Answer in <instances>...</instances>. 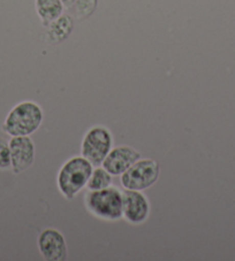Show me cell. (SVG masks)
Listing matches in <instances>:
<instances>
[{
    "label": "cell",
    "mask_w": 235,
    "mask_h": 261,
    "mask_svg": "<svg viewBox=\"0 0 235 261\" xmlns=\"http://www.w3.org/2000/svg\"><path fill=\"white\" fill-rule=\"evenodd\" d=\"M44 113L37 102L26 100L13 107L2 125L3 132L11 137L30 136L43 122Z\"/></svg>",
    "instance_id": "cell-1"
},
{
    "label": "cell",
    "mask_w": 235,
    "mask_h": 261,
    "mask_svg": "<svg viewBox=\"0 0 235 261\" xmlns=\"http://www.w3.org/2000/svg\"><path fill=\"white\" fill-rule=\"evenodd\" d=\"M93 166L83 156H74L61 166L57 176L59 191L67 200L74 199L78 193L87 187Z\"/></svg>",
    "instance_id": "cell-2"
},
{
    "label": "cell",
    "mask_w": 235,
    "mask_h": 261,
    "mask_svg": "<svg viewBox=\"0 0 235 261\" xmlns=\"http://www.w3.org/2000/svg\"><path fill=\"white\" fill-rule=\"evenodd\" d=\"M84 200L89 212L98 219L116 221L124 217L123 192L115 187L89 191Z\"/></svg>",
    "instance_id": "cell-3"
},
{
    "label": "cell",
    "mask_w": 235,
    "mask_h": 261,
    "mask_svg": "<svg viewBox=\"0 0 235 261\" xmlns=\"http://www.w3.org/2000/svg\"><path fill=\"white\" fill-rule=\"evenodd\" d=\"M113 137L110 130L103 125H95L84 135L81 143V154L98 167L112 150Z\"/></svg>",
    "instance_id": "cell-4"
},
{
    "label": "cell",
    "mask_w": 235,
    "mask_h": 261,
    "mask_svg": "<svg viewBox=\"0 0 235 261\" xmlns=\"http://www.w3.org/2000/svg\"><path fill=\"white\" fill-rule=\"evenodd\" d=\"M159 174V164L156 160L139 159L121 175L120 181L127 190L143 191L157 182Z\"/></svg>",
    "instance_id": "cell-5"
},
{
    "label": "cell",
    "mask_w": 235,
    "mask_h": 261,
    "mask_svg": "<svg viewBox=\"0 0 235 261\" xmlns=\"http://www.w3.org/2000/svg\"><path fill=\"white\" fill-rule=\"evenodd\" d=\"M10 150L13 173L21 174L33 166L35 161V144L29 136L12 137Z\"/></svg>",
    "instance_id": "cell-6"
},
{
    "label": "cell",
    "mask_w": 235,
    "mask_h": 261,
    "mask_svg": "<svg viewBox=\"0 0 235 261\" xmlns=\"http://www.w3.org/2000/svg\"><path fill=\"white\" fill-rule=\"evenodd\" d=\"M124 218L132 224H141L147 221L150 214V204L142 191L127 190L123 192Z\"/></svg>",
    "instance_id": "cell-7"
},
{
    "label": "cell",
    "mask_w": 235,
    "mask_h": 261,
    "mask_svg": "<svg viewBox=\"0 0 235 261\" xmlns=\"http://www.w3.org/2000/svg\"><path fill=\"white\" fill-rule=\"evenodd\" d=\"M40 255L48 261H62L67 258V244L62 233L53 228H48L38 237Z\"/></svg>",
    "instance_id": "cell-8"
},
{
    "label": "cell",
    "mask_w": 235,
    "mask_h": 261,
    "mask_svg": "<svg viewBox=\"0 0 235 261\" xmlns=\"http://www.w3.org/2000/svg\"><path fill=\"white\" fill-rule=\"evenodd\" d=\"M139 159H141V153L138 151L127 145H121L112 148L108 152L102 166L112 176H118V175H123L130 166Z\"/></svg>",
    "instance_id": "cell-9"
},
{
    "label": "cell",
    "mask_w": 235,
    "mask_h": 261,
    "mask_svg": "<svg viewBox=\"0 0 235 261\" xmlns=\"http://www.w3.org/2000/svg\"><path fill=\"white\" fill-rule=\"evenodd\" d=\"M61 0H36V10L45 25H49L62 13Z\"/></svg>",
    "instance_id": "cell-10"
},
{
    "label": "cell",
    "mask_w": 235,
    "mask_h": 261,
    "mask_svg": "<svg viewBox=\"0 0 235 261\" xmlns=\"http://www.w3.org/2000/svg\"><path fill=\"white\" fill-rule=\"evenodd\" d=\"M72 30H73V20L68 15H62L52 22L49 34L53 42L59 43L68 37Z\"/></svg>",
    "instance_id": "cell-11"
},
{
    "label": "cell",
    "mask_w": 235,
    "mask_h": 261,
    "mask_svg": "<svg viewBox=\"0 0 235 261\" xmlns=\"http://www.w3.org/2000/svg\"><path fill=\"white\" fill-rule=\"evenodd\" d=\"M112 183V175L104 167H97L92 170L90 178L87 183V188L90 191L102 190L108 188Z\"/></svg>",
    "instance_id": "cell-12"
},
{
    "label": "cell",
    "mask_w": 235,
    "mask_h": 261,
    "mask_svg": "<svg viewBox=\"0 0 235 261\" xmlns=\"http://www.w3.org/2000/svg\"><path fill=\"white\" fill-rule=\"evenodd\" d=\"M98 0H75L76 15L79 19H87L96 10Z\"/></svg>",
    "instance_id": "cell-13"
},
{
    "label": "cell",
    "mask_w": 235,
    "mask_h": 261,
    "mask_svg": "<svg viewBox=\"0 0 235 261\" xmlns=\"http://www.w3.org/2000/svg\"><path fill=\"white\" fill-rule=\"evenodd\" d=\"M11 168L10 142L0 138V169Z\"/></svg>",
    "instance_id": "cell-14"
},
{
    "label": "cell",
    "mask_w": 235,
    "mask_h": 261,
    "mask_svg": "<svg viewBox=\"0 0 235 261\" xmlns=\"http://www.w3.org/2000/svg\"><path fill=\"white\" fill-rule=\"evenodd\" d=\"M61 3L66 7H72L75 4V0H61Z\"/></svg>",
    "instance_id": "cell-15"
}]
</instances>
